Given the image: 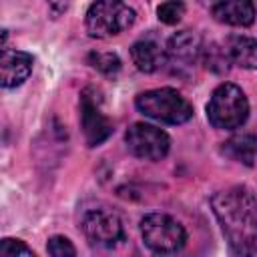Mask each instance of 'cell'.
I'll return each instance as SVG.
<instances>
[{"instance_id":"obj_14","label":"cell","mask_w":257,"mask_h":257,"mask_svg":"<svg viewBox=\"0 0 257 257\" xmlns=\"http://www.w3.org/2000/svg\"><path fill=\"white\" fill-rule=\"evenodd\" d=\"M221 153L237 163H243L247 167L253 165L257 157V137L253 133H239L227 139L221 147Z\"/></svg>"},{"instance_id":"obj_2","label":"cell","mask_w":257,"mask_h":257,"mask_svg":"<svg viewBox=\"0 0 257 257\" xmlns=\"http://www.w3.org/2000/svg\"><path fill=\"white\" fill-rule=\"evenodd\" d=\"M135 104L139 112L165 124H183L193 116V104L179 90L169 86L141 92Z\"/></svg>"},{"instance_id":"obj_10","label":"cell","mask_w":257,"mask_h":257,"mask_svg":"<svg viewBox=\"0 0 257 257\" xmlns=\"http://www.w3.org/2000/svg\"><path fill=\"white\" fill-rule=\"evenodd\" d=\"M203 42L191 30H181L173 34L167 42V56L171 62H179V66H191L193 62L201 60Z\"/></svg>"},{"instance_id":"obj_13","label":"cell","mask_w":257,"mask_h":257,"mask_svg":"<svg viewBox=\"0 0 257 257\" xmlns=\"http://www.w3.org/2000/svg\"><path fill=\"white\" fill-rule=\"evenodd\" d=\"M225 52L231 64L247 70H257V38L245 34H231L225 40Z\"/></svg>"},{"instance_id":"obj_6","label":"cell","mask_w":257,"mask_h":257,"mask_svg":"<svg viewBox=\"0 0 257 257\" xmlns=\"http://www.w3.org/2000/svg\"><path fill=\"white\" fill-rule=\"evenodd\" d=\"M124 143L131 155L143 161H161L171 149L169 135L149 122H135L124 133Z\"/></svg>"},{"instance_id":"obj_8","label":"cell","mask_w":257,"mask_h":257,"mask_svg":"<svg viewBox=\"0 0 257 257\" xmlns=\"http://www.w3.org/2000/svg\"><path fill=\"white\" fill-rule=\"evenodd\" d=\"M80 128L88 147L102 145L112 135V122L100 108V98L94 88H84L80 94Z\"/></svg>"},{"instance_id":"obj_5","label":"cell","mask_w":257,"mask_h":257,"mask_svg":"<svg viewBox=\"0 0 257 257\" xmlns=\"http://www.w3.org/2000/svg\"><path fill=\"white\" fill-rule=\"evenodd\" d=\"M141 235L149 249L155 253H175L187 241L185 227L165 213H149L141 219Z\"/></svg>"},{"instance_id":"obj_4","label":"cell","mask_w":257,"mask_h":257,"mask_svg":"<svg viewBox=\"0 0 257 257\" xmlns=\"http://www.w3.org/2000/svg\"><path fill=\"white\" fill-rule=\"evenodd\" d=\"M135 10L116 0H100L86 10V30L92 38H110L131 28L135 22Z\"/></svg>"},{"instance_id":"obj_18","label":"cell","mask_w":257,"mask_h":257,"mask_svg":"<svg viewBox=\"0 0 257 257\" xmlns=\"http://www.w3.org/2000/svg\"><path fill=\"white\" fill-rule=\"evenodd\" d=\"M157 16L163 24H177L183 16H185V4L183 2H163L159 8H157Z\"/></svg>"},{"instance_id":"obj_11","label":"cell","mask_w":257,"mask_h":257,"mask_svg":"<svg viewBox=\"0 0 257 257\" xmlns=\"http://www.w3.org/2000/svg\"><path fill=\"white\" fill-rule=\"evenodd\" d=\"M131 58H133V64L141 70V72H157L159 68H163L167 62H169V56H167V48H163L157 40L153 38H143V40H137L133 46H131Z\"/></svg>"},{"instance_id":"obj_15","label":"cell","mask_w":257,"mask_h":257,"mask_svg":"<svg viewBox=\"0 0 257 257\" xmlns=\"http://www.w3.org/2000/svg\"><path fill=\"white\" fill-rule=\"evenodd\" d=\"M201 62H205V66L217 74H223L229 70V56L225 52V46L219 44H203V52H201Z\"/></svg>"},{"instance_id":"obj_17","label":"cell","mask_w":257,"mask_h":257,"mask_svg":"<svg viewBox=\"0 0 257 257\" xmlns=\"http://www.w3.org/2000/svg\"><path fill=\"white\" fill-rule=\"evenodd\" d=\"M46 249H48V255L50 257H76V247L64 235L50 237L48 243H46Z\"/></svg>"},{"instance_id":"obj_19","label":"cell","mask_w":257,"mask_h":257,"mask_svg":"<svg viewBox=\"0 0 257 257\" xmlns=\"http://www.w3.org/2000/svg\"><path fill=\"white\" fill-rule=\"evenodd\" d=\"M24 251H26L24 241L6 237V239L2 241V247H0V257H20Z\"/></svg>"},{"instance_id":"obj_16","label":"cell","mask_w":257,"mask_h":257,"mask_svg":"<svg viewBox=\"0 0 257 257\" xmlns=\"http://www.w3.org/2000/svg\"><path fill=\"white\" fill-rule=\"evenodd\" d=\"M88 62L92 68H96L98 72H102L104 76H114L118 74L122 62L114 52H90L88 54Z\"/></svg>"},{"instance_id":"obj_3","label":"cell","mask_w":257,"mask_h":257,"mask_svg":"<svg viewBox=\"0 0 257 257\" xmlns=\"http://www.w3.org/2000/svg\"><path fill=\"white\" fill-rule=\"evenodd\" d=\"M249 116V102L245 92L233 82H221L207 102V118L215 128H239Z\"/></svg>"},{"instance_id":"obj_1","label":"cell","mask_w":257,"mask_h":257,"mask_svg":"<svg viewBox=\"0 0 257 257\" xmlns=\"http://www.w3.org/2000/svg\"><path fill=\"white\" fill-rule=\"evenodd\" d=\"M213 213L237 257H257V197L243 185L211 197Z\"/></svg>"},{"instance_id":"obj_7","label":"cell","mask_w":257,"mask_h":257,"mask_svg":"<svg viewBox=\"0 0 257 257\" xmlns=\"http://www.w3.org/2000/svg\"><path fill=\"white\" fill-rule=\"evenodd\" d=\"M82 233L94 247L110 249L124 239V227L116 213L108 209H92L82 217Z\"/></svg>"},{"instance_id":"obj_9","label":"cell","mask_w":257,"mask_h":257,"mask_svg":"<svg viewBox=\"0 0 257 257\" xmlns=\"http://www.w3.org/2000/svg\"><path fill=\"white\" fill-rule=\"evenodd\" d=\"M32 56L22 50L2 48L0 54V78L4 88L20 86L32 72Z\"/></svg>"},{"instance_id":"obj_12","label":"cell","mask_w":257,"mask_h":257,"mask_svg":"<svg viewBox=\"0 0 257 257\" xmlns=\"http://www.w3.org/2000/svg\"><path fill=\"white\" fill-rule=\"evenodd\" d=\"M211 14L217 22L229 26H251L255 22V6L249 0H223L211 6Z\"/></svg>"}]
</instances>
